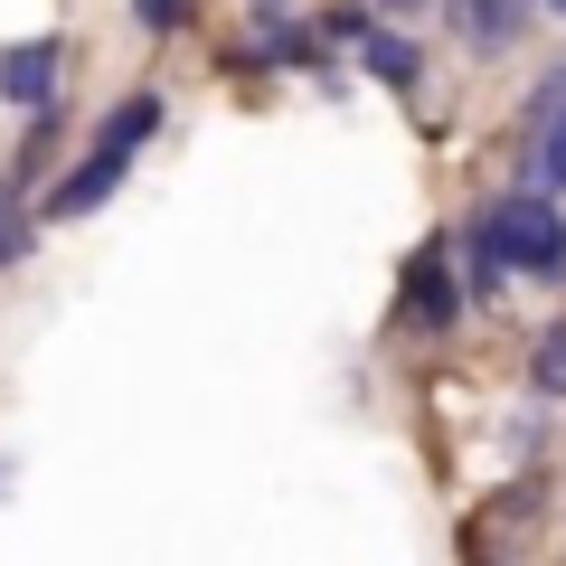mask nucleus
I'll return each instance as SVG.
<instances>
[{
    "label": "nucleus",
    "instance_id": "obj_12",
    "mask_svg": "<svg viewBox=\"0 0 566 566\" xmlns=\"http://www.w3.org/2000/svg\"><path fill=\"white\" fill-rule=\"evenodd\" d=\"M557 104H566V66H557V76H538V95H528V123H547Z\"/></svg>",
    "mask_w": 566,
    "mask_h": 566
},
{
    "label": "nucleus",
    "instance_id": "obj_1",
    "mask_svg": "<svg viewBox=\"0 0 566 566\" xmlns=\"http://www.w3.org/2000/svg\"><path fill=\"white\" fill-rule=\"evenodd\" d=\"M472 227L491 237V255H501L510 274L566 283V218H557V189H520V199H491Z\"/></svg>",
    "mask_w": 566,
    "mask_h": 566
},
{
    "label": "nucleus",
    "instance_id": "obj_4",
    "mask_svg": "<svg viewBox=\"0 0 566 566\" xmlns=\"http://www.w3.org/2000/svg\"><path fill=\"white\" fill-rule=\"evenodd\" d=\"M57 76H66V39H29V48H0V104H57Z\"/></svg>",
    "mask_w": 566,
    "mask_h": 566
},
{
    "label": "nucleus",
    "instance_id": "obj_9",
    "mask_svg": "<svg viewBox=\"0 0 566 566\" xmlns=\"http://www.w3.org/2000/svg\"><path fill=\"white\" fill-rule=\"evenodd\" d=\"M528 387H538V397H566V322L538 331V349H528Z\"/></svg>",
    "mask_w": 566,
    "mask_h": 566
},
{
    "label": "nucleus",
    "instance_id": "obj_7",
    "mask_svg": "<svg viewBox=\"0 0 566 566\" xmlns=\"http://www.w3.org/2000/svg\"><path fill=\"white\" fill-rule=\"evenodd\" d=\"M453 245H463V283H472V303H491V293H510V264L491 255V237H482V227H463Z\"/></svg>",
    "mask_w": 566,
    "mask_h": 566
},
{
    "label": "nucleus",
    "instance_id": "obj_14",
    "mask_svg": "<svg viewBox=\"0 0 566 566\" xmlns=\"http://www.w3.org/2000/svg\"><path fill=\"white\" fill-rule=\"evenodd\" d=\"M255 10H283V0H255Z\"/></svg>",
    "mask_w": 566,
    "mask_h": 566
},
{
    "label": "nucleus",
    "instance_id": "obj_6",
    "mask_svg": "<svg viewBox=\"0 0 566 566\" xmlns=\"http://www.w3.org/2000/svg\"><path fill=\"white\" fill-rule=\"evenodd\" d=\"M359 57H368V76H378V85H416L424 76V48L406 39V29H387V20L359 29Z\"/></svg>",
    "mask_w": 566,
    "mask_h": 566
},
{
    "label": "nucleus",
    "instance_id": "obj_2",
    "mask_svg": "<svg viewBox=\"0 0 566 566\" xmlns=\"http://www.w3.org/2000/svg\"><path fill=\"white\" fill-rule=\"evenodd\" d=\"M453 255H463L453 237H424L416 255H406V322H416V331H453V322H463L472 283H453Z\"/></svg>",
    "mask_w": 566,
    "mask_h": 566
},
{
    "label": "nucleus",
    "instance_id": "obj_8",
    "mask_svg": "<svg viewBox=\"0 0 566 566\" xmlns=\"http://www.w3.org/2000/svg\"><path fill=\"white\" fill-rule=\"evenodd\" d=\"M29 237H39V218H29V199H20V180H0V274L29 255Z\"/></svg>",
    "mask_w": 566,
    "mask_h": 566
},
{
    "label": "nucleus",
    "instance_id": "obj_3",
    "mask_svg": "<svg viewBox=\"0 0 566 566\" xmlns=\"http://www.w3.org/2000/svg\"><path fill=\"white\" fill-rule=\"evenodd\" d=\"M123 170H133V151L95 133V151H85V161L66 170L57 189H48V218H95V208H104V199H114V189H123Z\"/></svg>",
    "mask_w": 566,
    "mask_h": 566
},
{
    "label": "nucleus",
    "instance_id": "obj_15",
    "mask_svg": "<svg viewBox=\"0 0 566 566\" xmlns=\"http://www.w3.org/2000/svg\"><path fill=\"white\" fill-rule=\"evenodd\" d=\"M547 10H557V20H566V0H547Z\"/></svg>",
    "mask_w": 566,
    "mask_h": 566
},
{
    "label": "nucleus",
    "instance_id": "obj_10",
    "mask_svg": "<svg viewBox=\"0 0 566 566\" xmlns=\"http://www.w3.org/2000/svg\"><path fill=\"white\" fill-rule=\"evenodd\" d=\"M528 170H538V189H566V104L547 114V133H538V151H528Z\"/></svg>",
    "mask_w": 566,
    "mask_h": 566
},
{
    "label": "nucleus",
    "instance_id": "obj_5",
    "mask_svg": "<svg viewBox=\"0 0 566 566\" xmlns=\"http://www.w3.org/2000/svg\"><path fill=\"white\" fill-rule=\"evenodd\" d=\"M528 10H538V0H453V29H463V48L501 57V48L528 29Z\"/></svg>",
    "mask_w": 566,
    "mask_h": 566
},
{
    "label": "nucleus",
    "instance_id": "obj_13",
    "mask_svg": "<svg viewBox=\"0 0 566 566\" xmlns=\"http://www.w3.org/2000/svg\"><path fill=\"white\" fill-rule=\"evenodd\" d=\"M378 20H416V10H434V0H368Z\"/></svg>",
    "mask_w": 566,
    "mask_h": 566
},
{
    "label": "nucleus",
    "instance_id": "obj_11",
    "mask_svg": "<svg viewBox=\"0 0 566 566\" xmlns=\"http://www.w3.org/2000/svg\"><path fill=\"white\" fill-rule=\"evenodd\" d=\"M133 20H142V29H151V39H170V29H180V20H189V0H133Z\"/></svg>",
    "mask_w": 566,
    "mask_h": 566
}]
</instances>
